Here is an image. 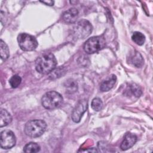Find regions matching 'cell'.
Returning a JSON list of instances; mask_svg holds the SVG:
<instances>
[{"label":"cell","instance_id":"cell-22","mask_svg":"<svg viewBox=\"0 0 153 153\" xmlns=\"http://www.w3.org/2000/svg\"><path fill=\"white\" fill-rule=\"evenodd\" d=\"M81 151V152H98V151L95 148H90V149H85V150H82V151Z\"/></svg>","mask_w":153,"mask_h":153},{"label":"cell","instance_id":"cell-17","mask_svg":"<svg viewBox=\"0 0 153 153\" xmlns=\"http://www.w3.org/2000/svg\"><path fill=\"white\" fill-rule=\"evenodd\" d=\"M1 48H0V54H1V57L3 60H7L10 55L9 49L6 44V43L2 40L1 39Z\"/></svg>","mask_w":153,"mask_h":153},{"label":"cell","instance_id":"cell-18","mask_svg":"<svg viewBox=\"0 0 153 153\" xmlns=\"http://www.w3.org/2000/svg\"><path fill=\"white\" fill-rule=\"evenodd\" d=\"M91 106L92 109L96 111H99L103 108V102L99 97H95L93 99Z\"/></svg>","mask_w":153,"mask_h":153},{"label":"cell","instance_id":"cell-21","mask_svg":"<svg viewBox=\"0 0 153 153\" xmlns=\"http://www.w3.org/2000/svg\"><path fill=\"white\" fill-rule=\"evenodd\" d=\"M40 2L43 4H45L47 5H49V6H52L54 4V1H41Z\"/></svg>","mask_w":153,"mask_h":153},{"label":"cell","instance_id":"cell-19","mask_svg":"<svg viewBox=\"0 0 153 153\" xmlns=\"http://www.w3.org/2000/svg\"><path fill=\"white\" fill-rule=\"evenodd\" d=\"M21 82H22V78L18 75H14L12 76L9 80V83L11 87L13 88H17L20 84Z\"/></svg>","mask_w":153,"mask_h":153},{"label":"cell","instance_id":"cell-13","mask_svg":"<svg viewBox=\"0 0 153 153\" xmlns=\"http://www.w3.org/2000/svg\"><path fill=\"white\" fill-rule=\"evenodd\" d=\"M12 121L11 114L4 109L1 108L0 110V127H2L9 124Z\"/></svg>","mask_w":153,"mask_h":153},{"label":"cell","instance_id":"cell-3","mask_svg":"<svg viewBox=\"0 0 153 153\" xmlns=\"http://www.w3.org/2000/svg\"><path fill=\"white\" fill-rule=\"evenodd\" d=\"M63 100V97L60 93L55 91H50L44 94L41 102L45 109H54L60 106Z\"/></svg>","mask_w":153,"mask_h":153},{"label":"cell","instance_id":"cell-10","mask_svg":"<svg viewBox=\"0 0 153 153\" xmlns=\"http://www.w3.org/2000/svg\"><path fill=\"white\" fill-rule=\"evenodd\" d=\"M79 12L75 8H71L65 11L62 15L63 20L68 23H75L78 17Z\"/></svg>","mask_w":153,"mask_h":153},{"label":"cell","instance_id":"cell-6","mask_svg":"<svg viewBox=\"0 0 153 153\" xmlns=\"http://www.w3.org/2000/svg\"><path fill=\"white\" fill-rule=\"evenodd\" d=\"M93 27L91 23L87 20L82 19L75 25L73 33L78 39H84L91 33Z\"/></svg>","mask_w":153,"mask_h":153},{"label":"cell","instance_id":"cell-2","mask_svg":"<svg viewBox=\"0 0 153 153\" xmlns=\"http://www.w3.org/2000/svg\"><path fill=\"white\" fill-rule=\"evenodd\" d=\"M47 128L45 122L42 120H32L26 123L24 131L30 137H38L43 134Z\"/></svg>","mask_w":153,"mask_h":153},{"label":"cell","instance_id":"cell-15","mask_svg":"<svg viewBox=\"0 0 153 153\" xmlns=\"http://www.w3.org/2000/svg\"><path fill=\"white\" fill-rule=\"evenodd\" d=\"M40 151V146L35 142L27 143L23 148V151L26 153H35Z\"/></svg>","mask_w":153,"mask_h":153},{"label":"cell","instance_id":"cell-14","mask_svg":"<svg viewBox=\"0 0 153 153\" xmlns=\"http://www.w3.org/2000/svg\"><path fill=\"white\" fill-rule=\"evenodd\" d=\"M126 93H127V95L130 94L138 97L142 94V90L139 85H136V84H131L128 86L126 90Z\"/></svg>","mask_w":153,"mask_h":153},{"label":"cell","instance_id":"cell-11","mask_svg":"<svg viewBox=\"0 0 153 153\" xmlns=\"http://www.w3.org/2000/svg\"><path fill=\"white\" fill-rule=\"evenodd\" d=\"M129 63L133 65L137 68H140L144 63V60L140 53L137 51L131 53L127 58Z\"/></svg>","mask_w":153,"mask_h":153},{"label":"cell","instance_id":"cell-7","mask_svg":"<svg viewBox=\"0 0 153 153\" xmlns=\"http://www.w3.org/2000/svg\"><path fill=\"white\" fill-rule=\"evenodd\" d=\"M16 142L14 133L9 130H5L1 133L0 145L2 149H10L13 147Z\"/></svg>","mask_w":153,"mask_h":153},{"label":"cell","instance_id":"cell-8","mask_svg":"<svg viewBox=\"0 0 153 153\" xmlns=\"http://www.w3.org/2000/svg\"><path fill=\"white\" fill-rule=\"evenodd\" d=\"M87 100L85 99L80 100L78 102L72 112L71 118L73 121L75 123L80 121L82 115L87 111Z\"/></svg>","mask_w":153,"mask_h":153},{"label":"cell","instance_id":"cell-12","mask_svg":"<svg viewBox=\"0 0 153 153\" xmlns=\"http://www.w3.org/2000/svg\"><path fill=\"white\" fill-rule=\"evenodd\" d=\"M117 81V76L112 74L108 76L105 80H103L100 85V90L102 91H108L111 90Z\"/></svg>","mask_w":153,"mask_h":153},{"label":"cell","instance_id":"cell-9","mask_svg":"<svg viewBox=\"0 0 153 153\" xmlns=\"http://www.w3.org/2000/svg\"><path fill=\"white\" fill-rule=\"evenodd\" d=\"M137 141V136L132 133H127L125 134L123 140L120 145V148L123 151H126L131 148Z\"/></svg>","mask_w":153,"mask_h":153},{"label":"cell","instance_id":"cell-5","mask_svg":"<svg viewBox=\"0 0 153 153\" xmlns=\"http://www.w3.org/2000/svg\"><path fill=\"white\" fill-rule=\"evenodd\" d=\"M17 41L19 47L23 51H33L38 46L36 39L33 36L26 33H20L17 37Z\"/></svg>","mask_w":153,"mask_h":153},{"label":"cell","instance_id":"cell-16","mask_svg":"<svg viewBox=\"0 0 153 153\" xmlns=\"http://www.w3.org/2000/svg\"><path fill=\"white\" fill-rule=\"evenodd\" d=\"M131 39L134 43L139 45H143L145 41V35L140 32H134L131 36Z\"/></svg>","mask_w":153,"mask_h":153},{"label":"cell","instance_id":"cell-20","mask_svg":"<svg viewBox=\"0 0 153 153\" xmlns=\"http://www.w3.org/2000/svg\"><path fill=\"white\" fill-rule=\"evenodd\" d=\"M65 87L67 88L68 91H70L71 93L75 92L77 90L76 83L72 79H71V81L69 82V81H68L67 84L65 85Z\"/></svg>","mask_w":153,"mask_h":153},{"label":"cell","instance_id":"cell-1","mask_svg":"<svg viewBox=\"0 0 153 153\" xmlns=\"http://www.w3.org/2000/svg\"><path fill=\"white\" fill-rule=\"evenodd\" d=\"M57 65L55 56L51 53H46L39 56L35 61V69L40 74L51 73Z\"/></svg>","mask_w":153,"mask_h":153},{"label":"cell","instance_id":"cell-4","mask_svg":"<svg viewBox=\"0 0 153 153\" xmlns=\"http://www.w3.org/2000/svg\"><path fill=\"white\" fill-rule=\"evenodd\" d=\"M105 39L102 36H93L88 39L83 45L85 52L88 54H93L99 51L105 46Z\"/></svg>","mask_w":153,"mask_h":153}]
</instances>
